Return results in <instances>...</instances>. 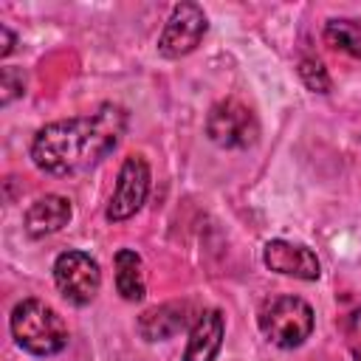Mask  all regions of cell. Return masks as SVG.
I'll return each instance as SVG.
<instances>
[{
	"mask_svg": "<svg viewBox=\"0 0 361 361\" xmlns=\"http://www.w3.org/2000/svg\"><path fill=\"white\" fill-rule=\"evenodd\" d=\"M192 324V302H164L144 310L135 330L144 341H166Z\"/></svg>",
	"mask_w": 361,
	"mask_h": 361,
	"instance_id": "cell-9",
	"label": "cell"
},
{
	"mask_svg": "<svg viewBox=\"0 0 361 361\" xmlns=\"http://www.w3.org/2000/svg\"><path fill=\"white\" fill-rule=\"evenodd\" d=\"M127 110L104 102L87 116L59 118L37 130L31 138V161L39 172L68 178L99 166L127 133Z\"/></svg>",
	"mask_w": 361,
	"mask_h": 361,
	"instance_id": "cell-1",
	"label": "cell"
},
{
	"mask_svg": "<svg viewBox=\"0 0 361 361\" xmlns=\"http://www.w3.org/2000/svg\"><path fill=\"white\" fill-rule=\"evenodd\" d=\"M116 290L127 302H141L147 293L144 282V262L133 248L116 251Z\"/></svg>",
	"mask_w": 361,
	"mask_h": 361,
	"instance_id": "cell-12",
	"label": "cell"
},
{
	"mask_svg": "<svg viewBox=\"0 0 361 361\" xmlns=\"http://www.w3.org/2000/svg\"><path fill=\"white\" fill-rule=\"evenodd\" d=\"M23 93H25V73L20 68H11V65L0 68V104L8 107Z\"/></svg>",
	"mask_w": 361,
	"mask_h": 361,
	"instance_id": "cell-15",
	"label": "cell"
},
{
	"mask_svg": "<svg viewBox=\"0 0 361 361\" xmlns=\"http://www.w3.org/2000/svg\"><path fill=\"white\" fill-rule=\"evenodd\" d=\"M262 262L268 271L282 274V276H293L302 282H313L322 274L319 257L307 245L288 243V240H268L262 248Z\"/></svg>",
	"mask_w": 361,
	"mask_h": 361,
	"instance_id": "cell-8",
	"label": "cell"
},
{
	"mask_svg": "<svg viewBox=\"0 0 361 361\" xmlns=\"http://www.w3.org/2000/svg\"><path fill=\"white\" fill-rule=\"evenodd\" d=\"M296 73H299L302 85H305L310 93H322V96H324V93H330V87H333L327 68H324L319 59H313V56H305V59H299V68H296Z\"/></svg>",
	"mask_w": 361,
	"mask_h": 361,
	"instance_id": "cell-14",
	"label": "cell"
},
{
	"mask_svg": "<svg viewBox=\"0 0 361 361\" xmlns=\"http://www.w3.org/2000/svg\"><path fill=\"white\" fill-rule=\"evenodd\" d=\"M54 282L71 305L85 307L96 299V293L102 288V271L90 254L71 248L54 259Z\"/></svg>",
	"mask_w": 361,
	"mask_h": 361,
	"instance_id": "cell-5",
	"label": "cell"
},
{
	"mask_svg": "<svg viewBox=\"0 0 361 361\" xmlns=\"http://www.w3.org/2000/svg\"><path fill=\"white\" fill-rule=\"evenodd\" d=\"M149 164L144 155H127L121 169H118V178H116V189L110 195V203L104 209V217L110 223H124L130 220L147 200L149 195Z\"/></svg>",
	"mask_w": 361,
	"mask_h": 361,
	"instance_id": "cell-7",
	"label": "cell"
},
{
	"mask_svg": "<svg viewBox=\"0 0 361 361\" xmlns=\"http://www.w3.org/2000/svg\"><path fill=\"white\" fill-rule=\"evenodd\" d=\"M313 307L302 299V296H293V293H285V296H274L262 305L259 310V330L262 336L279 347V350H293V347H302L310 333H313Z\"/></svg>",
	"mask_w": 361,
	"mask_h": 361,
	"instance_id": "cell-3",
	"label": "cell"
},
{
	"mask_svg": "<svg viewBox=\"0 0 361 361\" xmlns=\"http://www.w3.org/2000/svg\"><path fill=\"white\" fill-rule=\"evenodd\" d=\"M209 31V17L206 11L197 6V3H178L164 28H161V37H158V54L166 56V59H180L186 54H192L203 37Z\"/></svg>",
	"mask_w": 361,
	"mask_h": 361,
	"instance_id": "cell-6",
	"label": "cell"
},
{
	"mask_svg": "<svg viewBox=\"0 0 361 361\" xmlns=\"http://www.w3.org/2000/svg\"><path fill=\"white\" fill-rule=\"evenodd\" d=\"M344 336H347V347L353 353L355 361H361V307H355L347 322H344Z\"/></svg>",
	"mask_w": 361,
	"mask_h": 361,
	"instance_id": "cell-16",
	"label": "cell"
},
{
	"mask_svg": "<svg viewBox=\"0 0 361 361\" xmlns=\"http://www.w3.org/2000/svg\"><path fill=\"white\" fill-rule=\"evenodd\" d=\"M226 336V319L217 307L203 310L189 330V341L183 350V361H214Z\"/></svg>",
	"mask_w": 361,
	"mask_h": 361,
	"instance_id": "cell-10",
	"label": "cell"
},
{
	"mask_svg": "<svg viewBox=\"0 0 361 361\" xmlns=\"http://www.w3.org/2000/svg\"><path fill=\"white\" fill-rule=\"evenodd\" d=\"M322 37H324V42H327L330 48H336V51H341V54H350V56L361 59V23H355V20H344V17H338V20H327Z\"/></svg>",
	"mask_w": 361,
	"mask_h": 361,
	"instance_id": "cell-13",
	"label": "cell"
},
{
	"mask_svg": "<svg viewBox=\"0 0 361 361\" xmlns=\"http://www.w3.org/2000/svg\"><path fill=\"white\" fill-rule=\"evenodd\" d=\"M14 45H17V37H14V31H11L8 25H0V56L6 59V56L14 51Z\"/></svg>",
	"mask_w": 361,
	"mask_h": 361,
	"instance_id": "cell-17",
	"label": "cell"
},
{
	"mask_svg": "<svg viewBox=\"0 0 361 361\" xmlns=\"http://www.w3.org/2000/svg\"><path fill=\"white\" fill-rule=\"evenodd\" d=\"M206 135L220 149H248L259 141V121L240 99H223L206 116Z\"/></svg>",
	"mask_w": 361,
	"mask_h": 361,
	"instance_id": "cell-4",
	"label": "cell"
},
{
	"mask_svg": "<svg viewBox=\"0 0 361 361\" xmlns=\"http://www.w3.org/2000/svg\"><path fill=\"white\" fill-rule=\"evenodd\" d=\"M8 324H11V336L17 347L39 358L62 353L71 338L68 324L59 316V310H54L42 299H23L20 305H14Z\"/></svg>",
	"mask_w": 361,
	"mask_h": 361,
	"instance_id": "cell-2",
	"label": "cell"
},
{
	"mask_svg": "<svg viewBox=\"0 0 361 361\" xmlns=\"http://www.w3.org/2000/svg\"><path fill=\"white\" fill-rule=\"evenodd\" d=\"M71 217H73V209H71L68 197H62V195H42L25 212V234L34 237V240L56 234L59 228H65L71 223Z\"/></svg>",
	"mask_w": 361,
	"mask_h": 361,
	"instance_id": "cell-11",
	"label": "cell"
}]
</instances>
